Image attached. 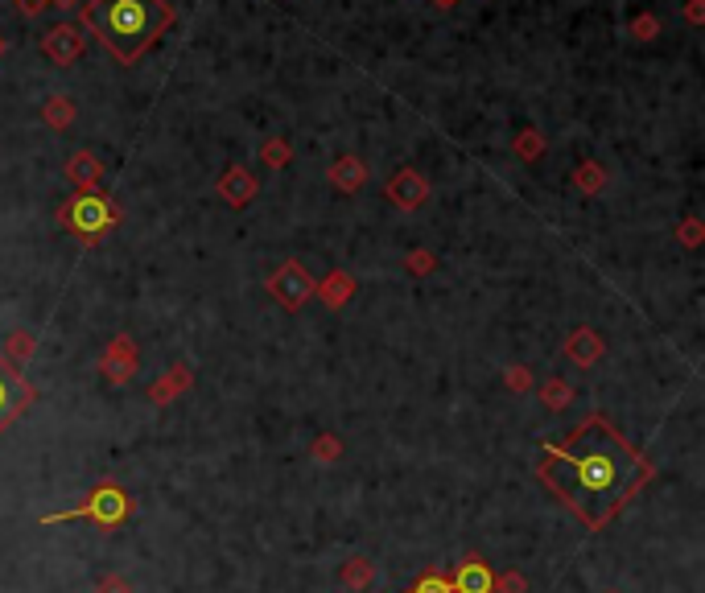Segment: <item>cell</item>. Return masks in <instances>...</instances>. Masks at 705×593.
<instances>
[{"label": "cell", "instance_id": "obj_26", "mask_svg": "<svg viewBox=\"0 0 705 593\" xmlns=\"http://www.w3.org/2000/svg\"><path fill=\"white\" fill-rule=\"evenodd\" d=\"M42 5H46V0H21V9H25V13H38Z\"/></svg>", "mask_w": 705, "mask_h": 593}, {"label": "cell", "instance_id": "obj_27", "mask_svg": "<svg viewBox=\"0 0 705 593\" xmlns=\"http://www.w3.org/2000/svg\"><path fill=\"white\" fill-rule=\"evenodd\" d=\"M607 593H619V589H607Z\"/></svg>", "mask_w": 705, "mask_h": 593}, {"label": "cell", "instance_id": "obj_9", "mask_svg": "<svg viewBox=\"0 0 705 593\" xmlns=\"http://www.w3.org/2000/svg\"><path fill=\"white\" fill-rule=\"evenodd\" d=\"M565 359L578 363V367H594L602 359V338L590 326H578L574 334H569V342H565Z\"/></svg>", "mask_w": 705, "mask_h": 593}, {"label": "cell", "instance_id": "obj_12", "mask_svg": "<svg viewBox=\"0 0 705 593\" xmlns=\"http://www.w3.org/2000/svg\"><path fill=\"white\" fill-rule=\"evenodd\" d=\"M219 190H223V198H227L231 206H244V202L256 194V182L248 178V169H227V178L219 182Z\"/></svg>", "mask_w": 705, "mask_h": 593}, {"label": "cell", "instance_id": "obj_14", "mask_svg": "<svg viewBox=\"0 0 705 593\" xmlns=\"http://www.w3.org/2000/svg\"><path fill=\"white\" fill-rule=\"evenodd\" d=\"M330 178H334V186H339V190L355 194V190L363 186L367 173H363V165H359L355 157H343V161H334V173H330Z\"/></svg>", "mask_w": 705, "mask_h": 593}, {"label": "cell", "instance_id": "obj_21", "mask_svg": "<svg viewBox=\"0 0 705 593\" xmlns=\"http://www.w3.org/2000/svg\"><path fill=\"white\" fill-rule=\"evenodd\" d=\"M95 593H132V585H128V577H116V573H108L104 581L95 585Z\"/></svg>", "mask_w": 705, "mask_h": 593}, {"label": "cell", "instance_id": "obj_6", "mask_svg": "<svg viewBox=\"0 0 705 593\" xmlns=\"http://www.w3.org/2000/svg\"><path fill=\"white\" fill-rule=\"evenodd\" d=\"M268 293H273L285 309H301V305L314 297V276L306 272V264L285 260L273 276H268Z\"/></svg>", "mask_w": 705, "mask_h": 593}, {"label": "cell", "instance_id": "obj_18", "mask_svg": "<svg viewBox=\"0 0 705 593\" xmlns=\"http://www.w3.org/2000/svg\"><path fill=\"white\" fill-rule=\"evenodd\" d=\"M541 400H545V408H553V412H561L569 400H574V388H569L565 379H549L545 388H541Z\"/></svg>", "mask_w": 705, "mask_h": 593}, {"label": "cell", "instance_id": "obj_23", "mask_svg": "<svg viewBox=\"0 0 705 593\" xmlns=\"http://www.w3.org/2000/svg\"><path fill=\"white\" fill-rule=\"evenodd\" d=\"M508 388H512V392H524V388H528V371H524V367L508 371Z\"/></svg>", "mask_w": 705, "mask_h": 593}, {"label": "cell", "instance_id": "obj_25", "mask_svg": "<svg viewBox=\"0 0 705 593\" xmlns=\"http://www.w3.org/2000/svg\"><path fill=\"white\" fill-rule=\"evenodd\" d=\"M409 268H417V272H429V256H409Z\"/></svg>", "mask_w": 705, "mask_h": 593}, {"label": "cell", "instance_id": "obj_4", "mask_svg": "<svg viewBox=\"0 0 705 593\" xmlns=\"http://www.w3.org/2000/svg\"><path fill=\"white\" fill-rule=\"evenodd\" d=\"M116 219H120V211L108 202V194H91V190H87V194H79V198H71V202L62 206L66 231H75V235L87 239V243H95Z\"/></svg>", "mask_w": 705, "mask_h": 593}, {"label": "cell", "instance_id": "obj_3", "mask_svg": "<svg viewBox=\"0 0 705 593\" xmlns=\"http://www.w3.org/2000/svg\"><path fill=\"white\" fill-rule=\"evenodd\" d=\"M132 515V495L124 491L120 482H99L87 491V499L71 511H54V515H42V528H54V523H71V519H91L95 528L104 532H116L120 523H128Z\"/></svg>", "mask_w": 705, "mask_h": 593}, {"label": "cell", "instance_id": "obj_17", "mask_svg": "<svg viewBox=\"0 0 705 593\" xmlns=\"http://www.w3.org/2000/svg\"><path fill=\"white\" fill-rule=\"evenodd\" d=\"M310 458H314V462H322V466L339 462V458H343V441L334 437V433H322V437L310 445Z\"/></svg>", "mask_w": 705, "mask_h": 593}, {"label": "cell", "instance_id": "obj_11", "mask_svg": "<svg viewBox=\"0 0 705 593\" xmlns=\"http://www.w3.org/2000/svg\"><path fill=\"white\" fill-rule=\"evenodd\" d=\"M132 371H137V355H132L128 338H120V342L112 346V351H108V359H104V375H108L112 383H128Z\"/></svg>", "mask_w": 705, "mask_h": 593}, {"label": "cell", "instance_id": "obj_7", "mask_svg": "<svg viewBox=\"0 0 705 593\" xmlns=\"http://www.w3.org/2000/svg\"><path fill=\"white\" fill-rule=\"evenodd\" d=\"M450 593H495V573L487 569L483 556H462L450 573Z\"/></svg>", "mask_w": 705, "mask_h": 593}, {"label": "cell", "instance_id": "obj_2", "mask_svg": "<svg viewBox=\"0 0 705 593\" xmlns=\"http://www.w3.org/2000/svg\"><path fill=\"white\" fill-rule=\"evenodd\" d=\"M83 21L120 62L132 66L170 29L174 13L165 0H91Z\"/></svg>", "mask_w": 705, "mask_h": 593}, {"label": "cell", "instance_id": "obj_8", "mask_svg": "<svg viewBox=\"0 0 705 593\" xmlns=\"http://www.w3.org/2000/svg\"><path fill=\"white\" fill-rule=\"evenodd\" d=\"M425 194H429V186L417 178L413 169H400L396 178L388 182V198L400 206V211H413V206H421V202H425Z\"/></svg>", "mask_w": 705, "mask_h": 593}, {"label": "cell", "instance_id": "obj_13", "mask_svg": "<svg viewBox=\"0 0 705 593\" xmlns=\"http://www.w3.org/2000/svg\"><path fill=\"white\" fill-rule=\"evenodd\" d=\"M372 573H376V565L367 561V556H351V561L339 569V581H343L351 593H359V589L372 585Z\"/></svg>", "mask_w": 705, "mask_h": 593}, {"label": "cell", "instance_id": "obj_22", "mask_svg": "<svg viewBox=\"0 0 705 593\" xmlns=\"http://www.w3.org/2000/svg\"><path fill=\"white\" fill-rule=\"evenodd\" d=\"M343 297H351V281H343V276H334V285H330V305H343Z\"/></svg>", "mask_w": 705, "mask_h": 593}, {"label": "cell", "instance_id": "obj_19", "mask_svg": "<svg viewBox=\"0 0 705 593\" xmlns=\"http://www.w3.org/2000/svg\"><path fill=\"white\" fill-rule=\"evenodd\" d=\"M400 593H450V577L438 573V569H429L425 577H417L409 589H400Z\"/></svg>", "mask_w": 705, "mask_h": 593}, {"label": "cell", "instance_id": "obj_1", "mask_svg": "<svg viewBox=\"0 0 705 593\" xmlns=\"http://www.w3.org/2000/svg\"><path fill=\"white\" fill-rule=\"evenodd\" d=\"M536 478H541L590 532H602L635 495H640V486L652 478V462L615 429L611 416L590 412L565 441L541 445Z\"/></svg>", "mask_w": 705, "mask_h": 593}, {"label": "cell", "instance_id": "obj_24", "mask_svg": "<svg viewBox=\"0 0 705 593\" xmlns=\"http://www.w3.org/2000/svg\"><path fill=\"white\" fill-rule=\"evenodd\" d=\"M9 351H13V355H17V363H21V359L29 355V338H13V342H9Z\"/></svg>", "mask_w": 705, "mask_h": 593}, {"label": "cell", "instance_id": "obj_10", "mask_svg": "<svg viewBox=\"0 0 705 593\" xmlns=\"http://www.w3.org/2000/svg\"><path fill=\"white\" fill-rule=\"evenodd\" d=\"M42 46H46V54H50L54 62H75V58L83 54V33L71 29V25H58Z\"/></svg>", "mask_w": 705, "mask_h": 593}, {"label": "cell", "instance_id": "obj_15", "mask_svg": "<svg viewBox=\"0 0 705 593\" xmlns=\"http://www.w3.org/2000/svg\"><path fill=\"white\" fill-rule=\"evenodd\" d=\"M186 388H190V371H186V367H174L170 379H161L157 388H153V404H170V400L182 396Z\"/></svg>", "mask_w": 705, "mask_h": 593}, {"label": "cell", "instance_id": "obj_20", "mask_svg": "<svg viewBox=\"0 0 705 593\" xmlns=\"http://www.w3.org/2000/svg\"><path fill=\"white\" fill-rule=\"evenodd\" d=\"M495 593H528L524 573H499L495 577Z\"/></svg>", "mask_w": 705, "mask_h": 593}, {"label": "cell", "instance_id": "obj_5", "mask_svg": "<svg viewBox=\"0 0 705 593\" xmlns=\"http://www.w3.org/2000/svg\"><path fill=\"white\" fill-rule=\"evenodd\" d=\"M38 400V392H33V383L0 355V437H5V429L17 421V416L29 412V404Z\"/></svg>", "mask_w": 705, "mask_h": 593}, {"label": "cell", "instance_id": "obj_16", "mask_svg": "<svg viewBox=\"0 0 705 593\" xmlns=\"http://www.w3.org/2000/svg\"><path fill=\"white\" fill-rule=\"evenodd\" d=\"M99 161L91 157V153H79V157H71V178L83 186V194H87V186H95V178H99Z\"/></svg>", "mask_w": 705, "mask_h": 593}]
</instances>
